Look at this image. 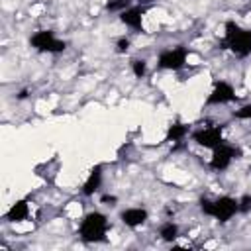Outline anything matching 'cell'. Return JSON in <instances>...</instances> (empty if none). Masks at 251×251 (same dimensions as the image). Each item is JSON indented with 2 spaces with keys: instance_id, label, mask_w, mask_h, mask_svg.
Wrapping results in <instances>:
<instances>
[{
  "instance_id": "cell-1",
  "label": "cell",
  "mask_w": 251,
  "mask_h": 251,
  "mask_svg": "<svg viewBox=\"0 0 251 251\" xmlns=\"http://www.w3.org/2000/svg\"><path fill=\"white\" fill-rule=\"evenodd\" d=\"M222 45L224 49H229L237 57L251 55V29H243L235 22H226V33Z\"/></svg>"
},
{
  "instance_id": "cell-2",
  "label": "cell",
  "mask_w": 251,
  "mask_h": 251,
  "mask_svg": "<svg viewBox=\"0 0 251 251\" xmlns=\"http://www.w3.org/2000/svg\"><path fill=\"white\" fill-rule=\"evenodd\" d=\"M200 210L206 214V216H212L216 218L218 222L226 224L229 222L237 212H239V202L231 196H220L216 200H208V198H202L200 200Z\"/></svg>"
},
{
  "instance_id": "cell-3",
  "label": "cell",
  "mask_w": 251,
  "mask_h": 251,
  "mask_svg": "<svg viewBox=\"0 0 251 251\" xmlns=\"http://www.w3.org/2000/svg\"><path fill=\"white\" fill-rule=\"evenodd\" d=\"M106 231H108V218L102 212H90L82 218L80 227H78V235L82 241L86 243H98L106 239Z\"/></svg>"
},
{
  "instance_id": "cell-4",
  "label": "cell",
  "mask_w": 251,
  "mask_h": 251,
  "mask_svg": "<svg viewBox=\"0 0 251 251\" xmlns=\"http://www.w3.org/2000/svg\"><path fill=\"white\" fill-rule=\"evenodd\" d=\"M29 43H31L33 49L43 51V53H61L67 47V43L61 41V39H57L53 35V31H49V29H41V31L33 33L31 39H29Z\"/></svg>"
},
{
  "instance_id": "cell-5",
  "label": "cell",
  "mask_w": 251,
  "mask_h": 251,
  "mask_svg": "<svg viewBox=\"0 0 251 251\" xmlns=\"http://www.w3.org/2000/svg\"><path fill=\"white\" fill-rule=\"evenodd\" d=\"M186 59H188V49L182 45H176L173 49L163 51L157 59V65L159 69H165V71H178L186 65Z\"/></svg>"
},
{
  "instance_id": "cell-6",
  "label": "cell",
  "mask_w": 251,
  "mask_h": 251,
  "mask_svg": "<svg viewBox=\"0 0 251 251\" xmlns=\"http://www.w3.org/2000/svg\"><path fill=\"white\" fill-rule=\"evenodd\" d=\"M212 151H214V153H212V159H210V167H212L214 171H226V169L231 165V161L241 155V151L235 149V147L229 145V143H220V145L214 147Z\"/></svg>"
},
{
  "instance_id": "cell-7",
  "label": "cell",
  "mask_w": 251,
  "mask_h": 251,
  "mask_svg": "<svg viewBox=\"0 0 251 251\" xmlns=\"http://www.w3.org/2000/svg\"><path fill=\"white\" fill-rule=\"evenodd\" d=\"M224 126H210V127H202V129H196L192 133V139L194 143H198L200 147H206V149H214L218 147L220 143H224Z\"/></svg>"
},
{
  "instance_id": "cell-8",
  "label": "cell",
  "mask_w": 251,
  "mask_h": 251,
  "mask_svg": "<svg viewBox=\"0 0 251 251\" xmlns=\"http://www.w3.org/2000/svg\"><path fill=\"white\" fill-rule=\"evenodd\" d=\"M235 100V88L226 82V80H220L214 84L210 96L206 98V104H227V102H233Z\"/></svg>"
},
{
  "instance_id": "cell-9",
  "label": "cell",
  "mask_w": 251,
  "mask_h": 251,
  "mask_svg": "<svg viewBox=\"0 0 251 251\" xmlns=\"http://www.w3.org/2000/svg\"><path fill=\"white\" fill-rule=\"evenodd\" d=\"M145 6H129L127 10H124L122 14H120V20L126 24V25H129V27H133V29H141L143 27V14H145Z\"/></svg>"
},
{
  "instance_id": "cell-10",
  "label": "cell",
  "mask_w": 251,
  "mask_h": 251,
  "mask_svg": "<svg viewBox=\"0 0 251 251\" xmlns=\"http://www.w3.org/2000/svg\"><path fill=\"white\" fill-rule=\"evenodd\" d=\"M147 210H143V208H127V210H124L122 214H120V220L127 226V227H137V226H141V224H145L147 222Z\"/></svg>"
},
{
  "instance_id": "cell-11",
  "label": "cell",
  "mask_w": 251,
  "mask_h": 251,
  "mask_svg": "<svg viewBox=\"0 0 251 251\" xmlns=\"http://www.w3.org/2000/svg\"><path fill=\"white\" fill-rule=\"evenodd\" d=\"M100 182H102V167L96 165V167L90 171V175H88V178L84 180V184H82V194H84V196H92V194L100 188Z\"/></svg>"
},
{
  "instance_id": "cell-12",
  "label": "cell",
  "mask_w": 251,
  "mask_h": 251,
  "mask_svg": "<svg viewBox=\"0 0 251 251\" xmlns=\"http://www.w3.org/2000/svg\"><path fill=\"white\" fill-rule=\"evenodd\" d=\"M29 214V204L25 200H18L16 204L10 206V210L6 212V220L8 222H24Z\"/></svg>"
},
{
  "instance_id": "cell-13",
  "label": "cell",
  "mask_w": 251,
  "mask_h": 251,
  "mask_svg": "<svg viewBox=\"0 0 251 251\" xmlns=\"http://www.w3.org/2000/svg\"><path fill=\"white\" fill-rule=\"evenodd\" d=\"M186 133H188V126H184L180 122L171 124L169 126V131H167V141H180Z\"/></svg>"
},
{
  "instance_id": "cell-14",
  "label": "cell",
  "mask_w": 251,
  "mask_h": 251,
  "mask_svg": "<svg viewBox=\"0 0 251 251\" xmlns=\"http://www.w3.org/2000/svg\"><path fill=\"white\" fill-rule=\"evenodd\" d=\"M159 235H161V239H163V241H175V239L178 237V226H176V224H173V222H167V224H163V226H161Z\"/></svg>"
},
{
  "instance_id": "cell-15",
  "label": "cell",
  "mask_w": 251,
  "mask_h": 251,
  "mask_svg": "<svg viewBox=\"0 0 251 251\" xmlns=\"http://www.w3.org/2000/svg\"><path fill=\"white\" fill-rule=\"evenodd\" d=\"M131 6V0H108L106 2V10L108 12H124V10H127Z\"/></svg>"
},
{
  "instance_id": "cell-16",
  "label": "cell",
  "mask_w": 251,
  "mask_h": 251,
  "mask_svg": "<svg viewBox=\"0 0 251 251\" xmlns=\"http://www.w3.org/2000/svg\"><path fill=\"white\" fill-rule=\"evenodd\" d=\"M131 71H133V75H135L137 78H141V76H145V73H147V63H145L143 59H135V61H131Z\"/></svg>"
},
{
  "instance_id": "cell-17",
  "label": "cell",
  "mask_w": 251,
  "mask_h": 251,
  "mask_svg": "<svg viewBox=\"0 0 251 251\" xmlns=\"http://www.w3.org/2000/svg\"><path fill=\"white\" fill-rule=\"evenodd\" d=\"M233 118H237V120H251V104H247V106L235 110V112H233Z\"/></svg>"
},
{
  "instance_id": "cell-18",
  "label": "cell",
  "mask_w": 251,
  "mask_h": 251,
  "mask_svg": "<svg viewBox=\"0 0 251 251\" xmlns=\"http://www.w3.org/2000/svg\"><path fill=\"white\" fill-rule=\"evenodd\" d=\"M237 202H239V212H243V214L251 212V194H245V196H241Z\"/></svg>"
},
{
  "instance_id": "cell-19",
  "label": "cell",
  "mask_w": 251,
  "mask_h": 251,
  "mask_svg": "<svg viewBox=\"0 0 251 251\" xmlns=\"http://www.w3.org/2000/svg\"><path fill=\"white\" fill-rule=\"evenodd\" d=\"M129 49V39L127 37H120L118 41H116V51L118 53H126Z\"/></svg>"
},
{
  "instance_id": "cell-20",
  "label": "cell",
  "mask_w": 251,
  "mask_h": 251,
  "mask_svg": "<svg viewBox=\"0 0 251 251\" xmlns=\"http://www.w3.org/2000/svg\"><path fill=\"white\" fill-rule=\"evenodd\" d=\"M102 202H104V204H108V206H114V202H116V196L104 194V196H102Z\"/></svg>"
},
{
  "instance_id": "cell-21",
  "label": "cell",
  "mask_w": 251,
  "mask_h": 251,
  "mask_svg": "<svg viewBox=\"0 0 251 251\" xmlns=\"http://www.w3.org/2000/svg\"><path fill=\"white\" fill-rule=\"evenodd\" d=\"M18 98H20V100H24V98H27V90H22V92L18 94Z\"/></svg>"
},
{
  "instance_id": "cell-22",
  "label": "cell",
  "mask_w": 251,
  "mask_h": 251,
  "mask_svg": "<svg viewBox=\"0 0 251 251\" xmlns=\"http://www.w3.org/2000/svg\"><path fill=\"white\" fill-rule=\"evenodd\" d=\"M139 2H149V0H139Z\"/></svg>"
}]
</instances>
